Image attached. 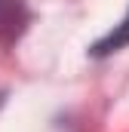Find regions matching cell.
<instances>
[{
  "mask_svg": "<svg viewBox=\"0 0 129 132\" xmlns=\"http://www.w3.org/2000/svg\"><path fill=\"white\" fill-rule=\"evenodd\" d=\"M123 46H129V12L123 15V22H120L114 31H108L95 46H92V55L104 59V55H111V52H117V49H123Z\"/></svg>",
  "mask_w": 129,
  "mask_h": 132,
  "instance_id": "1",
  "label": "cell"
}]
</instances>
